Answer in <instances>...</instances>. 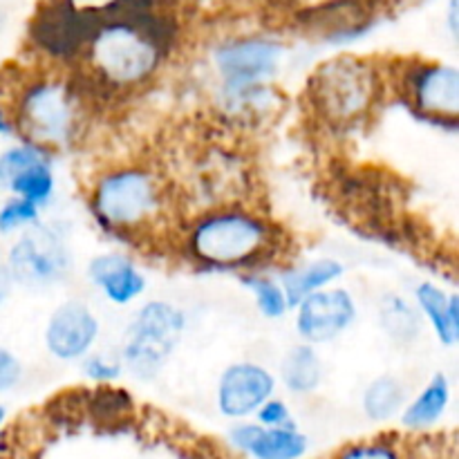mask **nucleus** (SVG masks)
<instances>
[{
    "label": "nucleus",
    "instance_id": "14",
    "mask_svg": "<svg viewBox=\"0 0 459 459\" xmlns=\"http://www.w3.org/2000/svg\"><path fill=\"white\" fill-rule=\"evenodd\" d=\"M300 25L318 31L330 43H350L375 22V7L366 0H330L318 7L305 9L299 16Z\"/></svg>",
    "mask_w": 459,
    "mask_h": 459
},
{
    "label": "nucleus",
    "instance_id": "25",
    "mask_svg": "<svg viewBox=\"0 0 459 459\" xmlns=\"http://www.w3.org/2000/svg\"><path fill=\"white\" fill-rule=\"evenodd\" d=\"M40 161H49V151L36 146V143L21 142L4 148V151L0 152V188L7 191V186L18 178V175L25 173L31 166L40 164Z\"/></svg>",
    "mask_w": 459,
    "mask_h": 459
},
{
    "label": "nucleus",
    "instance_id": "19",
    "mask_svg": "<svg viewBox=\"0 0 459 459\" xmlns=\"http://www.w3.org/2000/svg\"><path fill=\"white\" fill-rule=\"evenodd\" d=\"M377 316H379V327L394 345L408 348L421 339L424 318H421L415 303H411L406 296L394 294V291L381 296Z\"/></svg>",
    "mask_w": 459,
    "mask_h": 459
},
{
    "label": "nucleus",
    "instance_id": "16",
    "mask_svg": "<svg viewBox=\"0 0 459 459\" xmlns=\"http://www.w3.org/2000/svg\"><path fill=\"white\" fill-rule=\"evenodd\" d=\"M451 399V379L444 372H435L426 381V385H421L420 393L412 399H408V403L403 406L402 415H399L402 426L411 430V433H426V430L435 429L448 412Z\"/></svg>",
    "mask_w": 459,
    "mask_h": 459
},
{
    "label": "nucleus",
    "instance_id": "22",
    "mask_svg": "<svg viewBox=\"0 0 459 459\" xmlns=\"http://www.w3.org/2000/svg\"><path fill=\"white\" fill-rule=\"evenodd\" d=\"M85 412L97 421L99 426H115L128 420L134 412V399L128 390L115 388V385H99L88 390L85 397Z\"/></svg>",
    "mask_w": 459,
    "mask_h": 459
},
{
    "label": "nucleus",
    "instance_id": "20",
    "mask_svg": "<svg viewBox=\"0 0 459 459\" xmlns=\"http://www.w3.org/2000/svg\"><path fill=\"white\" fill-rule=\"evenodd\" d=\"M278 375L287 393L299 394V397L314 394L323 384L321 354L309 343L291 345L282 357Z\"/></svg>",
    "mask_w": 459,
    "mask_h": 459
},
{
    "label": "nucleus",
    "instance_id": "9",
    "mask_svg": "<svg viewBox=\"0 0 459 459\" xmlns=\"http://www.w3.org/2000/svg\"><path fill=\"white\" fill-rule=\"evenodd\" d=\"M406 101L420 115L455 126L459 117V70L446 63H415L402 76Z\"/></svg>",
    "mask_w": 459,
    "mask_h": 459
},
{
    "label": "nucleus",
    "instance_id": "31",
    "mask_svg": "<svg viewBox=\"0 0 459 459\" xmlns=\"http://www.w3.org/2000/svg\"><path fill=\"white\" fill-rule=\"evenodd\" d=\"M13 134H16V126H13L12 110L0 101V137H13Z\"/></svg>",
    "mask_w": 459,
    "mask_h": 459
},
{
    "label": "nucleus",
    "instance_id": "30",
    "mask_svg": "<svg viewBox=\"0 0 459 459\" xmlns=\"http://www.w3.org/2000/svg\"><path fill=\"white\" fill-rule=\"evenodd\" d=\"M22 379V366L16 354L0 345V394L16 388Z\"/></svg>",
    "mask_w": 459,
    "mask_h": 459
},
{
    "label": "nucleus",
    "instance_id": "35",
    "mask_svg": "<svg viewBox=\"0 0 459 459\" xmlns=\"http://www.w3.org/2000/svg\"><path fill=\"white\" fill-rule=\"evenodd\" d=\"M4 420H7V411H4V406H3V403H0V430H3Z\"/></svg>",
    "mask_w": 459,
    "mask_h": 459
},
{
    "label": "nucleus",
    "instance_id": "2",
    "mask_svg": "<svg viewBox=\"0 0 459 459\" xmlns=\"http://www.w3.org/2000/svg\"><path fill=\"white\" fill-rule=\"evenodd\" d=\"M22 142L45 151L79 142L85 126V101L79 85L58 76H39L18 88L9 106Z\"/></svg>",
    "mask_w": 459,
    "mask_h": 459
},
{
    "label": "nucleus",
    "instance_id": "17",
    "mask_svg": "<svg viewBox=\"0 0 459 459\" xmlns=\"http://www.w3.org/2000/svg\"><path fill=\"white\" fill-rule=\"evenodd\" d=\"M415 307L430 325L437 341L453 348L459 341V296L448 294L435 282H420L415 290Z\"/></svg>",
    "mask_w": 459,
    "mask_h": 459
},
{
    "label": "nucleus",
    "instance_id": "33",
    "mask_svg": "<svg viewBox=\"0 0 459 459\" xmlns=\"http://www.w3.org/2000/svg\"><path fill=\"white\" fill-rule=\"evenodd\" d=\"M70 3L79 9H92V12H101V9H106L112 0H70Z\"/></svg>",
    "mask_w": 459,
    "mask_h": 459
},
{
    "label": "nucleus",
    "instance_id": "18",
    "mask_svg": "<svg viewBox=\"0 0 459 459\" xmlns=\"http://www.w3.org/2000/svg\"><path fill=\"white\" fill-rule=\"evenodd\" d=\"M343 263H339L334 258H318L307 264H300V267L287 269L281 278V287L285 291L290 309H294L309 294H316V291L327 290V287H334V282H339L343 278Z\"/></svg>",
    "mask_w": 459,
    "mask_h": 459
},
{
    "label": "nucleus",
    "instance_id": "1",
    "mask_svg": "<svg viewBox=\"0 0 459 459\" xmlns=\"http://www.w3.org/2000/svg\"><path fill=\"white\" fill-rule=\"evenodd\" d=\"M278 231L264 215L242 206H218L188 224L184 249L204 267H251L276 251Z\"/></svg>",
    "mask_w": 459,
    "mask_h": 459
},
{
    "label": "nucleus",
    "instance_id": "5",
    "mask_svg": "<svg viewBox=\"0 0 459 459\" xmlns=\"http://www.w3.org/2000/svg\"><path fill=\"white\" fill-rule=\"evenodd\" d=\"M186 316L169 300H148L134 312L121 348V366L142 381H151L164 370L179 345Z\"/></svg>",
    "mask_w": 459,
    "mask_h": 459
},
{
    "label": "nucleus",
    "instance_id": "4",
    "mask_svg": "<svg viewBox=\"0 0 459 459\" xmlns=\"http://www.w3.org/2000/svg\"><path fill=\"white\" fill-rule=\"evenodd\" d=\"M384 92L375 63L359 56H336L321 63L309 76L307 97L325 124L348 128L368 119Z\"/></svg>",
    "mask_w": 459,
    "mask_h": 459
},
{
    "label": "nucleus",
    "instance_id": "7",
    "mask_svg": "<svg viewBox=\"0 0 459 459\" xmlns=\"http://www.w3.org/2000/svg\"><path fill=\"white\" fill-rule=\"evenodd\" d=\"M101 27V13L79 9L70 0H49L40 4L30 21V40L52 61L70 63L83 58L90 40Z\"/></svg>",
    "mask_w": 459,
    "mask_h": 459
},
{
    "label": "nucleus",
    "instance_id": "8",
    "mask_svg": "<svg viewBox=\"0 0 459 459\" xmlns=\"http://www.w3.org/2000/svg\"><path fill=\"white\" fill-rule=\"evenodd\" d=\"M282 45L263 36L227 40L213 52L215 70L222 79V90L249 88L267 83L282 61Z\"/></svg>",
    "mask_w": 459,
    "mask_h": 459
},
{
    "label": "nucleus",
    "instance_id": "36",
    "mask_svg": "<svg viewBox=\"0 0 459 459\" xmlns=\"http://www.w3.org/2000/svg\"><path fill=\"white\" fill-rule=\"evenodd\" d=\"M0 25H3V18H0Z\"/></svg>",
    "mask_w": 459,
    "mask_h": 459
},
{
    "label": "nucleus",
    "instance_id": "28",
    "mask_svg": "<svg viewBox=\"0 0 459 459\" xmlns=\"http://www.w3.org/2000/svg\"><path fill=\"white\" fill-rule=\"evenodd\" d=\"M83 375L94 384L110 385L124 375V366L119 359H110L108 354H88L83 359Z\"/></svg>",
    "mask_w": 459,
    "mask_h": 459
},
{
    "label": "nucleus",
    "instance_id": "6",
    "mask_svg": "<svg viewBox=\"0 0 459 459\" xmlns=\"http://www.w3.org/2000/svg\"><path fill=\"white\" fill-rule=\"evenodd\" d=\"M4 264L13 285L40 291L65 281L72 269V254L56 229L39 222L16 238Z\"/></svg>",
    "mask_w": 459,
    "mask_h": 459
},
{
    "label": "nucleus",
    "instance_id": "26",
    "mask_svg": "<svg viewBox=\"0 0 459 459\" xmlns=\"http://www.w3.org/2000/svg\"><path fill=\"white\" fill-rule=\"evenodd\" d=\"M332 459H408V453L394 437H372L348 444Z\"/></svg>",
    "mask_w": 459,
    "mask_h": 459
},
{
    "label": "nucleus",
    "instance_id": "21",
    "mask_svg": "<svg viewBox=\"0 0 459 459\" xmlns=\"http://www.w3.org/2000/svg\"><path fill=\"white\" fill-rule=\"evenodd\" d=\"M408 385L394 375H379L366 385L361 394L363 415L370 421L384 424L402 415L403 406L408 403Z\"/></svg>",
    "mask_w": 459,
    "mask_h": 459
},
{
    "label": "nucleus",
    "instance_id": "34",
    "mask_svg": "<svg viewBox=\"0 0 459 459\" xmlns=\"http://www.w3.org/2000/svg\"><path fill=\"white\" fill-rule=\"evenodd\" d=\"M457 0H451L448 3V30H451L453 39H457V31H459V16H457Z\"/></svg>",
    "mask_w": 459,
    "mask_h": 459
},
{
    "label": "nucleus",
    "instance_id": "27",
    "mask_svg": "<svg viewBox=\"0 0 459 459\" xmlns=\"http://www.w3.org/2000/svg\"><path fill=\"white\" fill-rule=\"evenodd\" d=\"M40 222V209L21 197H9L0 206V236H13Z\"/></svg>",
    "mask_w": 459,
    "mask_h": 459
},
{
    "label": "nucleus",
    "instance_id": "3",
    "mask_svg": "<svg viewBox=\"0 0 459 459\" xmlns=\"http://www.w3.org/2000/svg\"><path fill=\"white\" fill-rule=\"evenodd\" d=\"M90 209L97 222L117 236L148 231L166 211L164 184L146 166H119L99 175Z\"/></svg>",
    "mask_w": 459,
    "mask_h": 459
},
{
    "label": "nucleus",
    "instance_id": "15",
    "mask_svg": "<svg viewBox=\"0 0 459 459\" xmlns=\"http://www.w3.org/2000/svg\"><path fill=\"white\" fill-rule=\"evenodd\" d=\"M88 278L112 305L126 307L146 291V276L130 255L121 251H106L90 260Z\"/></svg>",
    "mask_w": 459,
    "mask_h": 459
},
{
    "label": "nucleus",
    "instance_id": "11",
    "mask_svg": "<svg viewBox=\"0 0 459 459\" xmlns=\"http://www.w3.org/2000/svg\"><path fill=\"white\" fill-rule=\"evenodd\" d=\"M276 375L263 363L236 361L222 370L215 390L220 415L247 421L264 402L276 397Z\"/></svg>",
    "mask_w": 459,
    "mask_h": 459
},
{
    "label": "nucleus",
    "instance_id": "12",
    "mask_svg": "<svg viewBox=\"0 0 459 459\" xmlns=\"http://www.w3.org/2000/svg\"><path fill=\"white\" fill-rule=\"evenodd\" d=\"M101 323L83 300H65L58 305L45 325V350L56 361H83L97 345Z\"/></svg>",
    "mask_w": 459,
    "mask_h": 459
},
{
    "label": "nucleus",
    "instance_id": "32",
    "mask_svg": "<svg viewBox=\"0 0 459 459\" xmlns=\"http://www.w3.org/2000/svg\"><path fill=\"white\" fill-rule=\"evenodd\" d=\"M12 290H13V281H12V276H9L7 264L0 263V307H3V305L7 303V299H9V294H12Z\"/></svg>",
    "mask_w": 459,
    "mask_h": 459
},
{
    "label": "nucleus",
    "instance_id": "13",
    "mask_svg": "<svg viewBox=\"0 0 459 459\" xmlns=\"http://www.w3.org/2000/svg\"><path fill=\"white\" fill-rule=\"evenodd\" d=\"M229 444L251 459H303L309 451V439L299 426L264 429L255 421H238L229 430Z\"/></svg>",
    "mask_w": 459,
    "mask_h": 459
},
{
    "label": "nucleus",
    "instance_id": "29",
    "mask_svg": "<svg viewBox=\"0 0 459 459\" xmlns=\"http://www.w3.org/2000/svg\"><path fill=\"white\" fill-rule=\"evenodd\" d=\"M255 424L264 426V429H290L296 426L294 415H291V408L287 406L285 399L272 397L269 402H264L263 406L255 411Z\"/></svg>",
    "mask_w": 459,
    "mask_h": 459
},
{
    "label": "nucleus",
    "instance_id": "10",
    "mask_svg": "<svg viewBox=\"0 0 459 459\" xmlns=\"http://www.w3.org/2000/svg\"><path fill=\"white\" fill-rule=\"evenodd\" d=\"M294 309L296 332L303 343L314 345V348L339 339L354 325L359 316L357 299L343 287H327L316 294H309Z\"/></svg>",
    "mask_w": 459,
    "mask_h": 459
},
{
    "label": "nucleus",
    "instance_id": "24",
    "mask_svg": "<svg viewBox=\"0 0 459 459\" xmlns=\"http://www.w3.org/2000/svg\"><path fill=\"white\" fill-rule=\"evenodd\" d=\"M242 285L254 294L255 307L269 321H278L290 312L285 291H282L281 282H276L273 278L263 276V273H247L242 276Z\"/></svg>",
    "mask_w": 459,
    "mask_h": 459
},
{
    "label": "nucleus",
    "instance_id": "23",
    "mask_svg": "<svg viewBox=\"0 0 459 459\" xmlns=\"http://www.w3.org/2000/svg\"><path fill=\"white\" fill-rule=\"evenodd\" d=\"M7 191L13 197L31 202L39 209L48 206L52 202L54 193H56V178H54L52 161H40V164L27 169L25 173H21L9 184Z\"/></svg>",
    "mask_w": 459,
    "mask_h": 459
}]
</instances>
